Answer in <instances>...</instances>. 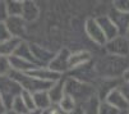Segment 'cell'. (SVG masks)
Instances as JSON below:
<instances>
[{"label": "cell", "mask_w": 129, "mask_h": 114, "mask_svg": "<svg viewBox=\"0 0 129 114\" xmlns=\"http://www.w3.org/2000/svg\"><path fill=\"white\" fill-rule=\"evenodd\" d=\"M129 68V56H118L107 54L99 59L96 63V71L102 77L116 78L123 77L125 71Z\"/></svg>", "instance_id": "6da1fadb"}, {"label": "cell", "mask_w": 129, "mask_h": 114, "mask_svg": "<svg viewBox=\"0 0 129 114\" xmlns=\"http://www.w3.org/2000/svg\"><path fill=\"white\" fill-rule=\"evenodd\" d=\"M9 76L22 87V90L28 91V92H31V94L41 92V91H49V90L51 88V86L54 85V83H51V82H46V81H42V80L36 78V77H33V76H31V74H28V73L10 71Z\"/></svg>", "instance_id": "7a4b0ae2"}, {"label": "cell", "mask_w": 129, "mask_h": 114, "mask_svg": "<svg viewBox=\"0 0 129 114\" xmlns=\"http://www.w3.org/2000/svg\"><path fill=\"white\" fill-rule=\"evenodd\" d=\"M65 94L70 95V96L78 103L83 104L92 96H95V90L92 86L76 80V78H68L65 81Z\"/></svg>", "instance_id": "3957f363"}, {"label": "cell", "mask_w": 129, "mask_h": 114, "mask_svg": "<svg viewBox=\"0 0 129 114\" xmlns=\"http://www.w3.org/2000/svg\"><path fill=\"white\" fill-rule=\"evenodd\" d=\"M22 87L18 85L9 74L0 76V96L7 108V110H10V106L17 96L22 94Z\"/></svg>", "instance_id": "277c9868"}, {"label": "cell", "mask_w": 129, "mask_h": 114, "mask_svg": "<svg viewBox=\"0 0 129 114\" xmlns=\"http://www.w3.org/2000/svg\"><path fill=\"white\" fill-rule=\"evenodd\" d=\"M84 28H86V32H87L88 37L95 44H97L100 46H105L107 44L105 33H104L102 28L100 27V25H99L96 18H88V19L86 21Z\"/></svg>", "instance_id": "5b68a950"}, {"label": "cell", "mask_w": 129, "mask_h": 114, "mask_svg": "<svg viewBox=\"0 0 129 114\" xmlns=\"http://www.w3.org/2000/svg\"><path fill=\"white\" fill-rule=\"evenodd\" d=\"M109 54L118 56H129V39L126 36H118L105 45Z\"/></svg>", "instance_id": "8992f818"}, {"label": "cell", "mask_w": 129, "mask_h": 114, "mask_svg": "<svg viewBox=\"0 0 129 114\" xmlns=\"http://www.w3.org/2000/svg\"><path fill=\"white\" fill-rule=\"evenodd\" d=\"M69 58H70V53L67 49H63L55 55V58L51 60V63L47 67L51 71L61 74V73H64L65 71L69 69Z\"/></svg>", "instance_id": "52a82bcc"}, {"label": "cell", "mask_w": 129, "mask_h": 114, "mask_svg": "<svg viewBox=\"0 0 129 114\" xmlns=\"http://www.w3.org/2000/svg\"><path fill=\"white\" fill-rule=\"evenodd\" d=\"M105 101H107L109 104H111L113 106H115L121 113H126L129 110V103L124 98V95L120 92L119 87H116V88L110 91L107 94V96L105 98Z\"/></svg>", "instance_id": "ba28073f"}, {"label": "cell", "mask_w": 129, "mask_h": 114, "mask_svg": "<svg viewBox=\"0 0 129 114\" xmlns=\"http://www.w3.org/2000/svg\"><path fill=\"white\" fill-rule=\"evenodd\" d=\"M109 17L111 18V21L116 26V28L119 31V35L120 36H126L128 30H129V13L114 9Z\"/></svg>", "instance_id": "9c48e42d"}, {"label": "cell", "mask_w": 129, "mask_h": 114, "mask_svg": "<svg viewBox=\"0 0 129 114\" xmlns=\"http://www.w3.org/2000/svg\"><path fill=\"white\" fill-rule=\"evenodd\" d=\"M28 74L33 76V77L39 78V80H42V81H46V82H51V83H55V82H58V81L61 80V74L54 72L49 67H44V65L32 69L31 72H28Z\"/></svg>", "instance_id": "30bf717a"}, {"label": "cell", "mask_w": 129, "mask_h": 114, "mask_svg": "<svg viewBox=\"0 0 129 114\" xmlns=\"http://www.w3.org/2000/svg\"><path fill=\"white\" fill-rule=\"evenodd\" d=\"M96 19H97L100 27L102 28V31H104V33H105V37H106L107 42L111 41V40H114L115 37L120 36V35H119V31H118V28H116V26L114 25V22L111 21V18H110L109 15L99 17V18H96Z\"/></svg>", "instance_id": "8fae6325"}, {"label": "cell", "mask_w": 129, "mask_h": 114, "mask_svg": "<svg viewBox=\"0 0 129 114\" xmlns=\"http://www.w3.org/2000/svg\"><path fill=\"white\" fill-rule=\"evenodd\" d=\"M31 50H32V54H33V58H35L36 63L39 65L40 64H47L49 65L51 63V60L55 58V55H56V54L49 51L47 49H45V48H42L37 44H32Z\"/></svg>", "instance_id": "7c38bea8"}, {"label": "cell", "mask_w": 129, "mask_h": 114, "mask_svg": "<svg viewBox=\"0 0 129 114\" xmlns=\"http://www.w3.org/2000/svg\"><path fill=\"white\" fill-rule=\"evenodd\" d=\"M9 64H10L12 71L22 72V73H28V72H31L35 68L41 67V65L36 64V63H32V62L21 59V58H18V56H14V55H12L10 58H9Z\"/></svg>", "instance_id": "4fadbf2b"}, {"label": "cell", "mask_w": 129, "mask_h": 114, "mask_svg": "<svg viewBox=\"0 0 129 114\" xmlns=\"http://www.w3.org/2000/svg\"><path fill=\"white\" fill-rule=\"evenodd\" d=\"M10 35L13 37L19 39V36L23 33V27H24V21L22 17H9V19L5 22Z\"/></svg>", "instance_id": "5bb4252c"}, {"label": "cell", "mask_w": 129, "mask_h": 114, "mask_svg": "<svg viewBox=\"0 0 129 114\" xmlns=\"http://www.w3.org/2000/svg\"><path fill=\"white\" fill-rule=\"evenodd\" d=\"M47 92L50 95L52 105H58L61 101V99L64 98V95H65V82L61 81V80L58 81V82H55Z\"/></svg>", "instance_id": "9a60e30c"}, {"label": "cell", "mask_w": 129, "mask_h": 114, "mask_svg": "<svg viewBox=\"0 0 129 114\" xmlns=\"http://www.w3.org/2000/svg\"><path fill=\"white\" fill-rule=\"evenodd\" d=\"M33 100L36 109H39L41 111H46L52 106V101L50 99V95L47 91H41V92H36L33 94Z\"/></svg>", "instance_id": "2e32d148"}, {"label": "cell", "mask_w": 129, "mask_h": 114, "mask_svg": "<svg viewBox=\"0 0 129 114\" xmlns=\"http://www.w3.org/2000/svg\"><path fill=\"white\" fill-rule=\"evenodd\" d=\"M89 60H91V54L88 51H78V53H74V54H70V58H69V69L83 67Z\"/></svg>", "instance_id": "e0dca14e"}, {"label": "cell", "mask_w": 129, "mask_h": 114, "mask_svg": "<svg viewBox=\"0 0 129 114\" xmlns=\"http://www.w3.org/2000/svg\"><path fill=\"white\" fill-rule=\"evenodd\" d=\"M21 39L17 37H12L10 40L5 41V42H0V56H5V58H10L14 54L15 49L18 48V45L21 44Z\"/></svg>", "instance_id": "ac0fdd59"}, {"label": "cell", "mask_w": 129, "mask_h": 114, "mask_svg": "<svg viewBox=\"0 0 129 114\" xmlns=\"http://www.w3.org/2000/svg\"><path fill=\"white\" fill-rule=\"evenodd\" d=\"M14 56H18L21 59H24V60H28V62H32V63H36L35 58H33V54H32V50H31V45L24 42V41H21V44L18 45V48L15 49ZM37 64V63H36Z\"/></svg>", "instance_id": "d6986e66"}, {"label": "cell", "mask_w": 129, "mask_h": 114, "mask_svg": "<svg viewBox=\"0 0 129 114\" xmlns=\"http://www.w3.org/2000/svg\"><path fill=\"white\" fill-rule=\"evenodd\" d=\"M39 15V8L36 7L35 3L31 2H23V13H22V18L26 22H31L35 21Z\"/></svg>", "instance_id": "ffe728a7"}, {"label": "cell", "mask_w": 129, "mask_h": 114, "mask_svg": "<svg viewBox=\"0 0 129 114\" xmlns=\"http://www.w3.org/2000/svg\"><path fill=\"white\" fill-rule=\"evenodd\" d=\"M100 100L96 96H92L91 99H88L87 101H84L83 104H81V108L83 109V111L86 114H99V106H100Z\"/></svg>", "instance_id": "44dd1931"}, {"label": "cell", "mask_w": 129, "mask_h": 114, "mask_svg": "<svg viewBox=\"0 0 129 114\" xmlns=\"http://www.w3.org/2000/svg\"><path fill=\"white\" fill-rule=\"evenodd\" d=\"M58 105L60 106V109H61L63 111H65L67 114H69V113H72L73 110L77 108V101L73 99L70 95L65 94V95H64V98L61 99V101H60Z\"/></svg>", "instance_id": "7402d4cb"}, {"label": "cell", "mask_w": 129, "mask_h": 114, "mask_svg": "<svg viewBox=\"0 0 129 114\" xmlns=\"http://www.w3.org/2000/svg\"><path fill=\"white\" fill-rule=\"evenodd\" d=\"M9 17H22L23 2H7Z\"/></svg>", "instance_id": "603a6c76"}, {"label": "cell", "mask_w": 129, "mask_h": 114, "mask_svg": "<svg viewBox=\"0 0 129 114\" xmlns=\"http://www.w3.org/2000/svg\"><path fill=\"white\" fill-rule=\"evenodd\" d=\"M10 110H13L17 114H28V111H29L27 109V106L24 105V103H23V100L21 98V95L14 99V101H13V104L10 106Z\"/></svg>", "instance_id": "cb8c5ba5"}, {"label": "cell", "mask_w": 129, "mask_h": 114, "mask_svg": "<svg viewBox=\"0 0 129 114\" xmlns=\"http://www.w3.org/2000/svg\"><path fill=\"white\" fill-rule=\"evenodd\" d=\"M99 114H121L120 110H118L115 106L109 104L107 101H101L99 106Z\"/></svg>", "instance_id": "d4e9b609"}, {"label": "cell", "mask_w": 129, "mask_h": 114, "mask_svg": "<svg viewBox=\"0 0 129 114\" xmlns=\"http://www.w3.org/2000/svg\"><path fill=\"white\" fill-rule=\"evenodd\" d=\"M21 98H22V100H23V103H24V105L27 106V109L29 110V111H32V110H35L36 109V105H35V100H33V94H31V92H28V91H22V94H21Z\"/></svg>", "instance_id": "484cf974"}, {"label": "cell", "mask_w": 129, "mask_h": 114, "mask_svg": "<svg viewBox=\"0 0 129 114\" xmlns=\"http://www.w3.org/2000/svg\"><path fill=\"white\" fill-rule=\"evenodd\" d=\"M12 37L13 36L10 35L7 25L5 23H0V42H5V41L10 40Z\"/></svg>", "instance_id": "4316f807"}, {"label": "cell", "mask_w": 129, "mask_h": 114, "mask_svg": "<svg viewBox=\"0 0 129 114\" xmlns=\"http://www.w3.org/2000/svg\"><path fill=\"white\" fill-rule=\"evenodd\" d=\"M9 19L7 2H0V23H5Z\"/></svg>", "instance_id": "83f0119b"}, {"label": "cell", "mask_w": 129, "mask_h": 114, "mask_svg": "<svg viewBox=\"0 0 129 114\" xmlns=\"http://www.w3.org/2000/svg\"><path fill=\"white\" fill-rule=\"evenodd\" d=\"M119 90L120 92L124 95V98L126 99V101L129 103V83L128 82H123L119 85Z\"/></svg>", "instance_id": "f1b7e54d"}, {"label": "cell", "mask_w": 129, "mask_h": 114, "mask_svg": "<svg viewBox=\"0 0 129 114\" xmlns=\"http://www.w3.org/2000/svg\"><path fill=\"white\" fill-rule=\"evenodd\" d=\"M44 114H67V113L63 111L59 105H52L50 109H47L46 111H44Z\"/></svg>", "instance_id": "f546056e"}, {"label": "cell", "mask_w": 129, "mask_h": 114, "mask_svg": "<svg viewBox=\"0 0 129 114\" xmlns=\"http://www.w3.org/2000/svg\"><path fill=\"white\" fill-rule=\"evenodd\" d=\"M115 9L129 13V2H121V3L118 2V3H115Z\"/></svg>", "instance_id": "4dcf8cb0"}, {"label": "cell", "mask_w": 129, "mask_h": 114, "mask_svg": "<svg viewBox=\"0 0 129 114\" xmlns=\"http://www.w3.org/2000/svg\"><path fill=\"white\" fill-rule=\"evenodd\" d=\"M69 114H86V113L83 111V109H82L81 106H77L74 110H73L72 113H69Z\"/></svg>", "instance_id": "1f68e13d"}, {"label": "cell", "mask_w": 129, "mask_h": 114, "mask_svg": "<svg viewBox=\"0 0 129 114\" xmlns=\"http://www.w3.org/2000/svg\"><path fill=\"white\" fill-rule=\"evenodd\" d=\"M5 111H7V108H5L3 100H2V96H0V114H4Z\"/></svg>", "instance_id": "d6a6232c"}, {"label": "cell", "mask_w": 129, "mask_h": 114, "mask_svg": "<svg viewBox=\"0 0 129 114\" xmlns=\"http://www.w3.org/2000/svg\"><path fill=\"white\" fill-rule=\"evenodd\" d=\"M123 80H124V82H128L129 83V68L125 71V73L123 74Z\"/></svg>", "instance_id": "836d02e7"}, {"label": "cell", "mask_w": 129, "mask_h": 114, "mask_svg": "<svg viewBox=\"0 0 129 114\" xmlns=\"http://www.w3.org/2000/svg\"><path fill=\"white\" fill-rule=\"evenodd\" d=\"M4 114H17V113H14L13 110H7V111H5Z\"/></svg>", "instance_id": "e575fe53"}, {"label": "cell", "mask_w": 129, "mask_h": 114, "mask_svg": "<svg viewBox=\"0 0 129 114\" xmlns=\"http://www.w3.org/2000/svg\"><path fill=\"white\" fill-rule=\"evenodd\" d=\"M126 37H128V39H129V30H128V33H126Z\"/></svg>", "instance_id": "d590c367"}, {"label": "cell", "mask_w": 129, "mask_h": 114, "mask_svg": "<svg viewBox=\"0 0 129 114\" xmlns=\"http://www.w3.org/2000/svg\"><path fill=\"white\" fill-rule=\"evenodd\" d=\"M126 114H129V110H128V111H126Z\"/></svg>", "instance_id": "8d00e7d4"}]
</instances>
